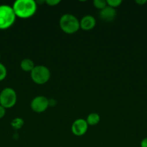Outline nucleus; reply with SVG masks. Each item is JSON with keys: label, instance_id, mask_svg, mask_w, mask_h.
Instances as JSON below:
<instances>
[{"label": "nucleus", "instance_id": "obj_1", "mask_svg": "<svg viewBox=\"0 0 147 147\" xmlns=\"http://www.w3.org/2000/svg\"><path fill=\"white\" fill-rule=\"evenodd\" d=\"M12 9L16 17L27 19L35 14L37 10V4L33 0H17L13 4Z\"/></svg>", "mask_w": 147, "mask_h": 147}, {"label": "nucleus", "instance_id": "obj_2", "mask_svg": "<svg viewBox=\"0 0 147 147\" xmlns=\"http://www.w3.org/2000/svg\"><path fill=\"white\" fill-rule=\"evenodd\" d=\"M59 26L63 32L68 34H74L80 29V22L73 14H65L61 17Z\"/></svg>", "mask_w": 147, "mask_h": 147}, {"label": "nucleus", "instance_id": "obj_3", "mask_svg": "<svg viewBox=\"0 0 147 147\" xmlns=\"http://www.w3.org/2000/svg\"><path fill=\"white\" fill-rule=\"evenodd\" d=\"M16 19L12 7L7 4L0 5V30H7L13 25Z\"/></svg>", "mask_w": 147, "mask_h": 147}, {"label": "nucleus", "instance_id": "obj_4", "mask_svg": "<svg viewBox=\"0 0 147 147\" xmlns=\"http://www.w3.org/2000/svg\"><path fill=\"white\" fill-rule=\"evenodd\" d=\"M30 77L35 83L43 85L47 83L50 78V72L47 67L44 65L35 66L30 72Z\"/></svg>", "mask_w": 147, "mask_h": 147}, {"label": "nucleus", "instance_id": "obj_5", "mask_svg": "<svg viewBox=\"0 0 147 147\" xmlns=\"http://www.w3.org/2000/svg\"><path fill=\"white\" fill-rule=\"evenodd\" d=\"M17 94L14 89L6 88L0 93V105L5 109H10L16 104Z\"/></svg>", "mask_w": 147, "mask_h": 147}, {"label": "nucleus", "instance_id": "obj_6", "mask_svg": "<svg viewBox=\"0 0 147 147\" xmlns=\"http://www.w3.org/2000/svg\"><path fill=\"white\" fill-rule=\"evenodd\" d=\"M49 106V100L43 96H36L30 103L31 109L35 113H43Z\"/></svg>", "mask_w": 147, "mask_h": 147}, {"label": "nucleus", "instance_id": "obj_7", "mask_svg": "<svg viewBox=\"0 0 147 147\" xmlns=\"http://www.w3.org/2000/svg\"><path fill=\"white\" fill-rule=\"evenodd\" d=\"M89 125L84 119H76L71 125V132L76 136H83L86 133Z\"/></svg>", "mask_w": 147, "mask_h": 147}, {"label": "nucleus", "instance_id": "obj_8", "mask_svg": "<svg viewBox=\"0 0 147 147\" xmlns=\"http://www.w3.org/2000/svg\"><path fill=\"white\" fill-rule=\"evenodd\" d=\"M96 25V20L93 16L86 15L80 21V28L85 31L92 30Z\"/></svg>", "mask_w": 147, "mask_h": 147}, {"label": "nucleus", "instance_id": "obj_9", "mask_svg": "<svg viewBox=\"0 0 147 147\" xmlns=\"http://www.w3.org/2000/svg\"><path fill=\"white\" fill-rule=\"evenodd\" d=\"M116 17V11L114 8L107 6L99 11V17L105 22H112Z\"/></svg>", "mask_w": 147, "mask_h": 147}, {"label": "nucleus", "instance_id": "obj_10", "mask_svg": "<svg viewBox=\"0 0 147 147\" xmlns=\"http://www.w3.org/2000/svg\"><path fill=\"white\" fill-rule=\"evenodd\" d=\"M20 67L24 72H31L35 67L34 62L28 58L23 59L20 63Z\"/></svg>", "mask_w": 147, "mask_h": 147}, {"label": "nucleus", "instance_id": "obj_11", "mask_svg": "<svg viewBox=\"0 0 147 147\" xmlns=\"http://www.w3.org/2000/svg\"><path fill=\"white\" fill-rule=\"evenodd\" d=\"M86 123L88 125L90 126H95L97 123H99L100 121V116L97 113H92L88 115L87 118L86 119Z\"/></svg>", "mask_w": 147, "mask_h": 147}, {"label": "nucleus", "instance_id": "obj_12", "mask_svg": "<svg viewBox=\"0 0 147 147\" xmlns=\"http://www.w3.org/2000/svg\"><path fill=\"white\" fill-rule=\"evenodd\" d=\"M24 124V121L20 118H16L13 119L12 121L11 122V125L13 129H21Z\"/></svg>", "mask_w": 147, "mask_h": 147}, {"label": "nucleus", "instance_id": "obj_13", "mask_svg": "<svg viewBox=\"0 0 147 147\" xmlns=\"http://www.w3.org/2000/svg\"><path fill=\"white\" fill-rule=\"evenodd\" d=\"M93 4L95 8L100 10L103 9L104 8H105L108 6L107 1H105V0H95L93 1Z\"/></svg>", "mask_w": 147, "mask_h": 147}, {"label": "nucleus", "instance_id": "obj_14", "mask_svg": "<svg viewBox=\"0 0 147 147\" xmlns=\"http://www.w3.org/2000/svg\"><path fill=\"white\" fill-rule=\"evenodd\" d=\"M7 75V70L5 66L0 63V81H2L6 78Z\"/></svg>", "mask_w": 147, "mask_h": 147}, {"label": "nucleus", "instance_id": "obj_15", "mask_svg": "<svg viewBox=\"0 0 147 147\" xmlns=\"http://www.w3.org/2000/svg\"><path fill=\"white\" fill-rule=\"evenodd\" d=\"M107 4L109 7H112V8H116V7H119L122 3L121 0H107Z\"/></svg>", "mask_w": 147, "mask_h": 147}, {"label": "nucleus", "instance_id": "obj_16", "mask_svg": "<svg viewBox=\"0 0 147 147\" xmlns=\"http://www.w3.org/2000/svg\"><path fill=\"white\" fill-rule=\"evenodd\" d=\"M61 2L60 0H46V3L50 7H54L57 6Z\"/></svg>", "mask_w": 147, "mask_h": 147}, {"label": "nucleus", "instance_id": "obj_17", "mask_svg": "<svg viewBox=\"0 0 147 147\" xmlns=\"http://www.w3.org/2000/svg\"><path fill=\"white\" fill-rule=\"evenodd\" d=\"M6 114V109L0 105V119H2Z\"/></svg>", "mask_w": 147, "mask_h": 147}, {"label": "nucleus", "instance_id": "obj_18", "mask_svg": "<svg viewBox=\"0 0 147 147\" xmlns=\"http://www.w3.org/2000/svg\"><path fill=\"white\" fill-rule=\"evenodd\" d=\"M140 146H141V147H147V137L144 138L141 141V144H140Z\"/></svg>", "mask_w": 147, "mask_h": 147}, {"label": "nucleus", "instance_id": "obj_19", "mask_svg": "<svg viewBox=\"0 0 147 147\" xmlns=\"http://www.w3.org/2000/svg\"><path fill=\"white\" fill-rule=\"evenodd\" d=\"M135 2L137 4H138L139 6H143V5H144L145 4H146L147 1L146 0H136Z\"/></svg>", "mask_w": 147, "mask_h": 147}, {"label": "nucleus", "instance_id": "obj_20", "mask_svg": "<svg viewBox=\"0 0 147 147\" xmlns=\"http://www.w3.org/2000/svg\"><path fill=\"white\" fill-rule=\"evenodd\" d=\"M0 58H1V55H0Z\"/></svg>", "mask_w": 147, "mask_h": 147}]
</instances>
